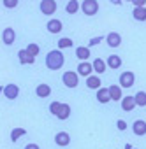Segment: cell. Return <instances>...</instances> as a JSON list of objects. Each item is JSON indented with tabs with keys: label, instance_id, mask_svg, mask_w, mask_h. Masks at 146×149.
Returning a JSON list of instances; mask_svg holds the SVG:
<instances>
[{
	"label": "cell",
	"instance_id": "836d02e7",
	"mask_svg": "<svg viewBox=\"0 0 146 149\" xmlns=\"http://www.w3.org/2000/svg\"><path fill=\"white\" fill-rule=\"evenodd\" d=\"M25 149H39V146H37V144H27Z\"/></svg>",
	"mask_w": 146,
	"mask_h": 149
},
{
	"label": "cell",
	"instance_id": "ac0fdd59",
	"mask_svg": "<svg viewBox=\"0 0 146 149\" xmlns=\"http://www.w3.org/2000/svg\"><path fill=\"white\" fill-rule=\"evenodd\" d=\"M106 63H107V67H109V68H114V70H116V68H120V67H121V58H120L118 54H111V56L107 58V61H106Z\"/></svg>",
	"mask_w": 146,
	"mask_h": 149
},
{
	"label": "cell",
	"instance_id": "e0dca14e",
	"mask_svg": "<svg viewBox=\"0 0 146 149\" xmlns=\"http://www.w3.org/2000/svg\"><path fill=\"white\" fill-rule=\"evenodd\" d=\"M132 18L135 21H146V7H134Z\"/></svg>",
	"mask_w": 146,
	"mask_h": 149
},
{
	"label": "cell",
	"instance_id": "52a82bcc",
	"mask_svg": "<svg viewBox=\"0 0 146 149\" xmlns=\"http://www.w3.org/2000/svg\"><path fill=\"white\" fill-rule=\"evenodd\" d=\"M18 60H20L21 65H34L35 56H32L27 49H20V51H18Z\"/></svg>",
	"mask_w": 146,
	"mask_h": 149
},
{
	"label": "cell",
	"instance_id": "3957f363",
	"mask_svg": "<svg viewBox=\"0 0 146 149\" xmlns=\"http://www.w3.org/2000/svg\"><path fill=\"white\" fill-rule=\"evenodd\" d=\"M81 11L86 16H95L99 13V2L97 0H85V2L81 4Z\"/></svg>",
	"mask_w": 146,
	"mask_h": 149
},
{
	"label": "cell",
	"instance_id": "277c9868",
	"mask_svg": "<svg viewBox=\"0 0 146 149\" xmlns=\"http://www.w3.org/2000/svg\"><path fill=\"white\" fill-rule=\"evenodd\" d=\"M134 83H135L134 72L127 70V72H121V74H120V86H121V88H132Z\"/></svg>",
	"mask_w": 146,
	"mask_h": 149
},
{
	"label": "cell",
	"instance_id": "2e32d148",
	"mask_svg": "<svg viewBox=\"0 0 146 149\" xmlns=\"http://www.w3.org/2000/svg\"><path fill=\"white\" fill-rule=\"evenodd\" d=\"M35 93H37V97L46 98V97L51 95V86H49V84H39V86L35 88Z\"/></svg>",
	"mask_w": 146,
	"mask_h": 149
},
{
	"label": "cell",
	"instance_id": "484cf974",
	"mask_svg": "<svg viewBox=\"0 0 146 149\" xmlns=\"http://www.w3.org/2000/svg\"><path fill=\"white\" fill-rule=\"evenodd\" d=\"M23 135H27V130L25 128H14L13 132H11V140L13 142H16L20 137H23Z\"/></svg>",
	"mask_w": 146,
	"mask_h": 149
},
{
	"label": "cell",
	"instance_id": "f546056e",
	"mask_svg": "<svg viewBox=\"0 0 146 149\" xmlns=\"http://www.w3.org/2000/svg\"><path fill=\"white\" fill-rule=\"evenodd\" d=\"M4 6L9 7V9H13V7L18 6V0H4Z\"/></svg>",
	"mask_w": 146,
	"mask_h": 149
},
{
	"label": "cell",
	"instance_id": "e575fe53",
	"mask_svg": "<svg viewBox=\"0 0 146 149\" xmlns=\"http://www.w3.org/2000/svg\"><path fill=\"white\" fill-rule=\"evenodd\" d=\"M125 149H134V147H132L130 144H127V146H125Z\"/></svg>",
	"mask_w": 146,
	"mask_h": 149
},
{
	"label": "cell",
	"instance_id": "4316f807",
	"mask_svg": "<svg viewBox=\"0 0 146 149\" xmlns=\"http://www.w3.org/2000/svg\"><path fill=\"white\" fill-rule=\"evenodd\" d=\"M58 47H60V49L72 47V39H69V37H63V39H60V40H58Z\"/></svg>",
	"mask_w": 146,
	"mask_h": 149
},
{
	"label": "cell",
	"instance_id": "6da1fadb",
	"mask_svg": "<svg viewBox=\"0 0 146 149\" xmlns=\"http://www.w3.org/2000/svg\"><path fill=\"white\" fill-rule=\"evenodd\" d=\"M46 67L49 70H58L63 67V53L62 51H49L46 54Z\"/></svg>",
	"mask_w": 146,
	"mask_h": 149
},
{
	"label": "cell",
	"instance_id": "7c38bea8",
	"mask_svg": "<svg viewBox=\"0 0 146 149\" xmlns=\"http://www.w3.org/2000/svg\"><path fill=\"white\" fill-rule=\"evenodd\" d=\"M106 40H107V46H109V47H118V46L121 44V35H120L118 32H111V33L106 37Z\"/></svg>",
	"mask_w": 146,
	"mask_h": 149
},
{
	"label": "cell",
	"instance_id": "83f0119b",
	"mask_svg": "<svg viewBox=\"0 0 146 149\" xmlns=\"http://www.w3.org/2000/svg\"><path fill=\"white\" fill-rule=\"evenodd\" d=\"M60 107H62V104H60V102H51V104H49V112L56 116V114L60 112Z\"/></svg>",
	"mask_w": 146,
	"mask_h": 149
},
{
	"label": "cell",
	"instance_id": "8fae6325",
	"mask_svg": "<svg viewBox=\"0 0 146 149\" xmlns=\"http://www.w3.org/2000/svg\"><path fill=\"white\" fill-rule=\"evenodd\" d=\"M132 132H134L135 135H139V137L146 135V121H142V119H135L134 125H132Z\"/></svg>",
	"mask_w": 146,
	"mask_h": 149
},
{
	"label": "cell",
	"instance_id": "d6a6232c",
	"mask_svg": "<svg viewBox=\"0 0 146 149\" xmlns=\"http://www.w3.org/2000/svg\"><path fill=\"white\" fill-rule=\"evenodd\" d=\"M100 40H102V37H95V39H92V40H90V46H95V44H99Z\"/></svg>",
	"mask_w": 146,
	"mask_h": 149
},
{
	"label": "cell",
	"instance_id": "30bf717a",
	"mask_svg": "<svg viewBox=\"0 0 146 149\" xmlns=\"http://www.w3.org/2000/svg\"><path fill=\"white\" fill-rule=\"evenodd\" d=\"M46 28H48L49 33H60L62 28H63V25H62L60 19H49V21L46 23Z\"/></svg>",
	"mask_w": 146,
	"mask_h": 149
},
{
	"label": "cell",
	"instance_id": "ffe728a7",
	"mask_svg": "<svg viewBox=\"0 0 146 149\" xmlns=\"http://www.w3.org/2000/svg\"><path fill=\"white\" fill-rule=\"evenodd\" d=\"M109 95H111V100H114V102L121 100V98H123V97H121V86H116V84L109 86Z\"/></svg>",
	"mask_w": 146,
	"mask_h": 149
},
{
	"label": "cell",
	"instance_id": "8992f818",
	"mask_svg": "<svg viewBox=\"0 0 146 149\" xmlns=\"http://www.w3.org/2000/svg\"><path fill=\"white\" fill-rule=\"evenodd\" d=\"M2 91H4L6 98L14 100V98H18V95H20V86H18V84H6V86L2 88Z\"/></svg>",
	"mask_w": 146,
	"mask_h": 149
},
{
	"label": "cell",
	"instance_id": "d6986e66",
	"mask_svg": "<svg viewBox=\"0 0 146 149\" xmlns=\"http://www.w3.org/2000/svg\"><path fill=\"white\" fill-rule=\"evenodd\" d=\"M106 68H107V63H106L102 58H95V60H93V70H95L97 74H104Z\"/></svg>",
	"mask_w": 146,
	"mask_h": 149
},
{
	"label": "cell",
	"instance_id": "9a60e30c",
	"mask_svg": "<svg viewBox=\"0 0 146 149\" xmlns=\"http://www.w3.org/2000/svg\"><path fill=\"white\" fill-rule=\"evenodd\" d=\"M97 100L100 104H107L111 100V95H109V88H100L97 90Z\"/></svg>",
	"mask_w": 146,
	"mask_h": 149
},
{
	"label": "cell",
	"instance_id": "7402d4cb",
	"mask_svg": "<svg viewBox=\"0 0 146 149\" xmlns=\"http://www.w3.org/2000/svg\"><path fill=\"white\" fill-rule=\"evenodd\" d=\"M76 56H78L81 61H86V60L90 58V49L85 47V46H79V47L76 49Z\"/></svg>",
	"mask_w": 146,
	"mask_h": 149
},
{
	"label": "cell",
	"instance_id": "603a6c76",
	"mask_svg": "<svg viewBox=\"0 0 146 149\" xmlns=\"http://www.w3.org/2000/svg\"><path fill=\"white\" fill-rule=\"evenodd\" d=\"M69 116H70V105H69V104H62L60 112L56 114V118H58V119H67Z\"/></svg>",
	"mask_w": 146,
	"mask_h": 149
},
{
	"label": "cell",
	"instance_id": "d4e9b609",
	"mask_svg": "<svg viewBox=\"0 0 146 149\" xmlns=\"http://www.w3.org/2000/svg\"><path fill=\"white\" fill-rule=\"evenodd\" d=\"M134 98H135V105L137 107H144L146 105V93L144 91H137Z\"/></svg>",
	"mask_w": 146,
	"mask_h": 149
},
{
	"label": "cell",
	"instance_id": "9c48e42d",
	"mask_svg": "<svg viewBox=\"0 0 146 149\" xmlns=\"http://www.w3.org/2000/svg\"><path fill=\"white\" fill-rule=\"evenodd\" d=\"M2 40H4L6 46H11V44L16 40V32H14V28H4V32H2Z\"/></svg>",
	"mask_w": 146,
	"mask_h": 149
},
{
	"label": "cell",
	"instance_id": "5bb4252c",
	"mask_svg": "<svg viewBox=\"0 0 146 149\" xmlns=\"http://www.w3.org/2000/svg\"><path fill=\"white\" fill-rule=\"evenodd\" d=\"M55 142H56V146H69L70 144V135L67 133V132H58L56 135H55Z\"/></svg>",
	"mask_w": 146,
	"mask_h": 149
},
{
	"label": "cell",
	"instance_id": "f1b7e54d",
	"mask_svg": "<svg viewBox=\"0 0 146 149\" xmlns=\"http://www.w3.org/2000/svg\"><path fill=\"white\" fill-rule=\"evenodd\" d=\"M27 51H28L32 56H37V54H39V46H37V44H28Z\"/></svg>",
	"mask_w": 146,
	"mask_h": 149
},
{
	"label": "cell",
	"instance_id": "cb8c5ba5",
	"mask_svg": "<svg viewBox=\"0 0 146 149\" xmlns=\"http://www.w3.org/2000/svg\"><path fill=\"white\" fill-rule=\"evenodd\" d=\"M79 7H81V4H79V2H76V0H70V2L67 4V7H65V11H67L69 14H74V13H78V11H79Z\"/></svg>",
	"mask_w": 146,
	"mask_h": 149
},
{
	"label": "cell",
	"instance_id": "7a4b0ae2",
	"mask_svg": "<svg viewBox=\"0 0 146 149\" xmlns=\"http://www.w3.org/2000/svg\"><path fill=\"white\" fill-rule=\"evenodd\" d=\"M79 74L78 72H72V70H67V72H63V76H62V81H63V84L67 86V88H76L78 84H79Z\"/></svg>",
	"mask_w": 146,
	"mask_h": 149
},
{
	"label": "cell",
	"instance_id": "4dcf8cb0",
	"mask_svg": "<svg viewBox=\"0 0 146 149\" xmlns=\"http://www.w3.org/2000/svg\"><path fill=\"white\" fill-rule=\"evenodd\" d=\"M116 128L123 132V130H127V123H125L123 119H118V121H116Z\"/></svg>",
	"mask_w": 146,
	"mask_h": 149
},
{
	"label": "cell",
	"instance_id": "5b68a950",
	"mask_svg": "<svg viewBox=\"0 0 146 149\" xmlns=\"http://www.w3.org/2000/svg\"><path fill=\"white\" fill-rule=\"evenodd\" d=\"M39 7H41V13H42V14L51 16V14L56 11V2H55V0H42Z\"/></svg>",
	"mask_w": 146,
	"mask_h": 149
},
{
	"label": "cell",
	"instance_id": "ba28073f",
	"mask_svg": "<svg viewBox=\"0 0 146 149\" xmlns=\"http://www.w3.org/2000/svg\"><path fill=\"white\" fill-rule=\"evenodd\" d=\"M92 70H93V63H88V61H81V63L78 65V74H79V76L90 77V76H92Z\"/></svg>",
	"mask_w": 146,
	"mask_h": 149
},
{
	"label": "cell",
	"instance_id": "44dd1931",
	"mask_svg": "<svg viewBox=\"0 0 146 149\" xmlns=\"http://www.w3.org/2000/svg\"><path fill=\"white\" fill-rule=\"evenodd\" d=\"M86 86H88L90 90H100V79H99V76H90V77H86Z\"/></svg>",
	"mask_w": 146,
	"mask_h": 149
},
{
	"label": "cell",
	"instance_id": "4fadbf2b",
	"mask_svg": "<svg viewBox=\"0 0 146 149\" xmlns=\"http://www.w3.org/2000/svg\"><path fill=\"white\" fill-rule=\"evenodd\" d=\"M137 105H135V98L134 97H123L121 98V109L125 111V112H130V111H134Z\"/></svg>",
	"mask_w": 146,
	"mask_h": 149
},
{
	"label": "cell",
	"instance_id": "1f68e13d",
	"mask_svg": "<svg viewBox=\"0 0 146 149\" xmlns=\"http://www.w3.org/2000/svg\"><path fill=\"white\" fill-rule=\"evenodd\" d=\"M134 7H144V0H134Z\"/></svg>",
	"mask_w": 146,
	"mask_h": 149
}]
</instances>
